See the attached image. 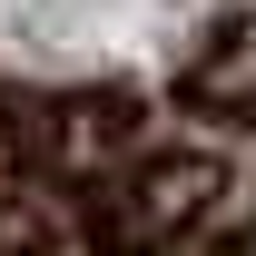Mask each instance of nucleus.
<instances>
[{"label":"nucleus","instance_id":"f257e3e1","mask_svg":"<svg viewBox=\"0 0 256 256\" xmlns=\"http://www.w3.org/2000/svg\"><path fill=\"white\" fill-rule=\"evenodd\" d=\"M217 158H148L138 178H128V246H148V236H168V226H188V217H207L217 207Z\"/></svg>","mask_w":256,"mask_h":256},{"label":"nucleus","instance_id":"f03ea898","mask_svg":"<svg viewBox=\"0 0 256 256\" xmlns=\"http://www.w3.org/2000/svg\"><path fill=\"white\" fill-rule=\"evenodd\" d=\"M128 138H138V108H128V98H60V108L30 128V148L60 158V168H98V158H118Z\"/></svg>","mask_w":256,"mask_h":256},{"label":"nucleus","instance_id":"7ed1b4c3","mask_svg":"<svg viewBox=\"0 0 256 256\" xmlns=\"http://www.w3.org/2000/svg\"><path fill=\"white\" fill-rule=\"evenodd\" d=\"M197 98H226V108H256V20H226V40L197 60Z\"/></svg>","mask_w":256,"mask_h":256}]
</instances>
